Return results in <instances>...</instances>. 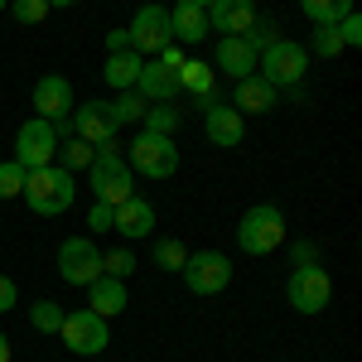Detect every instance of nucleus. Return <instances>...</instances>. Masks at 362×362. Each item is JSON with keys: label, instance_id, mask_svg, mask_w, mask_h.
<instances>
[{"label": "nucleus", "instance_id": "obj_10", "mask_svg": "<svg viewBox=\"0 0 362 362\" xmlns=\"http://www.w3.org/2000/svg\"><path fill=\"white\" fill-rule=\"evenodd\" d=\"M126 39H131V49H136L140 58L160 54L165 44H174V34H169V10H165V5H145V10H136V20H131V29H126Z\"/></svg>", "mask_w": 362, "mask_h": 362}, {"label": "nucleus", "instance_id": "obj_27", "mask_svg": "<svg viewBox=\"0 0 362 362\" xmlns=\"http://www.w3.org/2000/svg\"><path fill=\"white\" fill-rule=\"evenodd\" d=\"M140 126L150 131V136H174V126H179V112L174 107H145V116H140Z\"/></svg>", "mask_w": 362, "mask_h": 362}, {"label": "nucleus", "instance_id": "obj_16", "mask_svg": "<svg viewBox=\"0 0 362 362\" xmlns=\"http://www.w3.org/2000/svg\"><path fill=\"white\" fill-rule=\"evenodd\" d=\"M169 34H174L179 44H203V39H208V10L194 5V0H179V5L169 10Z\"/></svg>", "mask_w": 362, "mask_h": 362}, {"label": "nucleus", "instance_id": "obj_32", "mask_svg": "<svg viewBox=\"0 0 362 362\" xmlns=\"http://www.w3.org/2000/svg\"><path fill=\"white\" fill-rule=\"evenodd\" d=\"M20 194H25V169L10 160V165H0V198H20Z\"/></svg>", "mask_w": 362, "mask_h": 362}, {"label": "nucleus", "instance_id": "obj_25", "mask_svg": "<svg viewBox=\"0 0 362 362\" xmlns=\"http://www.w3.org/2000/svg\"><path fill=\"white\" fill-rule=\"evenodd\" d=\"M300 10H305L314 25H338L353 10V0H300Z\"/></svg>", "mask_w": 362, "mask_h": 362}, {"label": "nucleus", "instance_id": "obj_36", "mask_svg": "<svg viewBox=\"0 0 362 362\" xmlns=\"http://www.w3.org/2000/svg\"><path fill=\"white\" fill-rule=\"evenodd\" d=\"M15 300H20V295H15V280L0 276V314H5V309H15Z\"/></svg>", "mask_w": 362, "mask_h": 362}, {"label": "nucleus", "instance_id": "obj_41", "mask_svg": "<svg viewBox=\"0 0 362 362\" xmlns=\"http://www.w3.org/2000/svg\"><path fill=\"white\" fill-rule=\"evenodd\" d=\"M5 5H10V0H0V10H5Z\"/></svg>", "mask_w": 362, "mask_h": 362}, {"label": "nucleus", "instance_id": "obj_14", "mask_svg": "<svg viewBox=\"0 0 362 362\" xmlns=\"http://www.w3.org/2000/svg\"><path fill=\"white\" fill-rule=\"evenodd\" d=\"M256 25V0H213L208 5V29H223L227 34H247Z\"/></svg>", "mask_w": 362, "mask_h": 362}, {"label": "nucleus", "instance_id": "obj_19", "mask_svg": "<svg viewBox=\"0 0 362 362\" xmlns=\"http://www.w3.org/2000/svg\"><path fill=\"white\" fill-rule=\"evenodd\" d=\"M218 68H223L227 78H237V83H242V78L256 73V49H251L242 34H227L223 44H218Z\"/></svg>", "mask_w": 362, "mask_h": 362}, {"label": "nucleus", "instance_id": "obj_35", "mask_svg": "<svg viewBox=\"0 0 362 362\" xmlns=\"http://www.w3.org/2000/svg\"><path fill=\"white\" fill-rule=\"evenodd\" d=\"M112 223H116V208H107V203H92L87 227H92V232H112Z\"/></svg>", "mask_w": 362, "mask_h": 362}, {"label": "nucleus", "instance_id": "obj_39", "mask_svg": "<svg viewBox=\"0 0 362 362\" xmlns=\"http://www.w3.org/2000/svg\"><path fill=\"white\" fill-rule=\"evenodd\" d=\"M49 5H83V0H49Z\"/></svg>", "mask_w": 362, "mask_h": 362}, {"label": "nucleus", "instance_id": "obj_31", "mask_svg": "<svg viewBox=\"0 0 362 362\" xmlns=\"http://www.w3.org/2000/svg\"><path fill=\"white\" fill-rule=\"evenodd\" d=\"M10 10H15L20 25H44L54 5H49V0H10Z\"/></svg>", "mask_w": 362, "mask_h": 362}, {"label": "nucleus", "instance_id": "obj_13", "mask_svg": "<svg viewBox=\"0 0 362 362\" xmlns=\"http://www.w3.org/2000/svg\"><path fill=\"white\" fill-rule=\"evenodd\" d=\"M34 107H39L44 121H68V116H73V87H68V78L44 73V78L34 83Z\"/></svg>", "mask_w": 362, "mask_h": 362}, {"label": "nucleus", "instance_id": "obj_37", "mask_svg": "<svg viewBox=\"0 0 362 362\" xmlns=\"http://www.w3.org/2000/svg\"><path fill=\"white\" fill-rule=\"evenodd\" d=\"M107 49H112V54H121V49H131V39H126V29H112V34H107Z\"/></svg>", "mask_w": 362, "mask_h": 362}, {"label": "nucleus", "instance_id": "obj_7", "mask_svg": "<svg viewBox=\"0 0 362 362\" xmlns=\"http://www.w3.org/2000/svg\"><path fill=\"white\" fill-rule=\"evenodd\" d=\"M285 295H290V305L295 314H324L329 300H334V280L324 266H295V276L285 285Z\"/></svg>", "mask_w": 362, "mask_h": 362}, {"label": "nucleus", "instance_id": "obj_24", "mask_svg": "<svg viewBox=\"0 0 362 362\" xmlns=\"http://www.w3.org/2000/svg\"><path fill=\"white\" fill-rule=\"evenodd\" d=\"M179 87L194 92V97H208V92H213V63L184 58V68H179Z\"/></svg>", "mask_w": 362, "mask_h": 362}, {"label": "nucleus", "instance_id": "obj_28", "mask_svg": "<svg viewBox=\"0 0 362 362\" xmlns=\"http://www.w3.org/2000/svg\"><path fill=\"white\" fill-rule=\"evenodd\" d=\"M140 102H145V97H140L136 87H126V92H121V97L112 102V116H116V126H136L140 116H145V107H140Z\"/></svg>", "mask_w": 362, "mask_h": 362}, {"label": "nucleus", "instance_id": "obj_21", "mask_svg": "<svg viewBox=\"0 0 362 362\" xmlns=\"http://www.w3.org/2000/svg\"><path fill=\"white\" fill-rule=\"evenodd\" d=\"M237 107H242V112L266 116L271 107H276V87L266 83L261 73H251V78H242V83H237Z\"/></svg>", "mask_w": 362, "mask_h": 362}, {"label": "nucleus", "instance_id": "obj_18", "mask_svg": "<svg viewBox=\"0 0 362 362\" xmlns=\"http://www.w3.org/2000/svg\"><path fill=\"white\" fill-rule=\"evenodd\" d=\"M87 309H92V314H102V319H116V314L126 309V280L97 276L92 285H87Z\"/></svg>", "mask_w": 362, "mask_h": 362}, {"label": "nucleus", "instance_id": "obj_30", "mask_svg": "<svg viewBox=\"0 0 362 362\" xmlns=\"http://www.w3.org/2000/svg\"><path fill=\"white\" fill-rule=\"evenodd\" d=\"M131 271H136V256H131V247L102 251V276H116V280H126Z\"/></svg>", "mask_w": 362, "mask_h": 362}, {"label": "nucleus", "instance_id": "obj_3", "mask_svg": "<svg viewBox=\"0 0 362 362\" xmlns=\"http://www.w3.org/2000/svg\"><path fill=\"white\" fill-rule=\"evenodd\" d=\"M280 242H285V213L271 208V203L247 208V218L237 223V247L247 251V256H271Z\"/></svg>", "mask_w": 362, "mask_h": 362}, {"label": "nucleus", "instance_id": "obj_38", "mask_svg": "<svg viewBox=\"0 0 362 362\" xmlns=\"http://www.w3.org/2000/svg\"><path fill=\"white\" fill-rule=\"evenodd\" d=\"M0 362H10V338L0 334Z\"/></svg>", "mask_w": 362, "mask_h": 362}, {"label": "nucleus", "instance_id": "obj_33", "mask_svg": "<svg viewBox=\"0 0 362 362\" xmlns=\"http://www.w3.org/2000/svg\"><path fill=\"white\" fill-rule=\"evenodd\" d=\"M334 29H338V39H343V49H358V44H362V15H358V10H348Z\"/></svg>", "mask_w": 362, "mask_h": 362}, {"label": "nucleus", "instance_id": "obj_20", "mask_svg": "<svg viewBox=\"0 0 362 362\" xmlns=\"http://www.w3.org/2000/svg\"><path fill=\"white\" fill-rule=\"evenodd\" d=\"M116 232L121 237H150L155 232V208L145 203V198H126L121 208H116Z\"/></svg>", "mask_w": 362, "mask_h": 362}, {"label": "nucleus", "instance_id": "obj_6", "mask_svg": "<svg viewBox=\"0 0 362 362\" xmlns=\"http://www.w3.org/2000/svg\"><path fill=\"white\" fill-rule=\"evenodd\" d=\"M54 155H58V131H54V121H44V116L25 121V126H20V136H15V165L29 174V169L54 165Z\"/></svg>", "mask_w": 362, "mask_h": 362}, {"label": "nucleus", "instance_id": "obj_8", "mask_svg": "<svg viewBox=\"0 0 362 362\" xmlns=\"http://www.w3.org/2000/svg\"><path fill=\"white\" fill-rule=\"evenodd\" d=\"M184 285H189L194 295H223L227 285H232V261H227L223 251H189V261H184Z\"/></svg>", "mask_w": 362, "mask_h": 362}, {"label": "nucleus", "instance_id": "obj_2", "mask_svg": "<svg viewBox=\"0 0 362 362\" xmlns=\"http://www.w3.org/2000/svg\"><path fill=\"white\" fill-rule=\"evenodd\" d=\"M87 174H92V198L107 203V208H121L126 198H136V169L116 155V140L97 150V160L87 165Z\"/></svg>", "mask_w": 362, "mask_h": 362}, {"label": "nucleus", "instance_id": "obj_4", "mask_svg": "<svg viewBox=\"0 0 362 362\" xmlns=\"http://www.w3.org/2000/svg\"><path fill=\"white\" fill-rule=\"evenodd\" d=\"M126 165L145 174V179H174L179 174V145L169 136H150V131H140L136 145H131V155H126Z\"/></svg>", "mask_w": 362, "mask_h": 362}, {"label": "nucleus", "instance_id": "obj_26", "mask_svg": "<svg viewBox=\"0 0 362 362\" xmlns=\"http://www.w3.org/2000/svg\"><path fill=\"white\" fill-rule=\"evenodd\" d=\"M184 261H189V247L179 237H160L155 242V266L160 271H184Z\"/></svg>", "mask_w": 362, "mask_h": 362}, {"label": "nucleus", "instance_id": "obj_12", "mask_svg": "<svg viewBox=\"0 0 362 362\" xmlns=\"http://www.w3.org/2000/svg\"><path fill=\"white\" fill-rule=\"evenodd\" d=\"M116 116H112V102H87V107H73V136H83L87 145H112L116 140Z\"/></svg>", "mask_w": 362, "mask_h": 362}, {"label": "nucleus", "instance_id": "obj_22", "mask_svg": "<svg viewBox=\"0 0 362 362\" xmlns=\"http://www.w3.org/2000/svg\"><path fill=\"white\" fill-rule=\"evenodd\" d=\"M140 63L145 58L136 54V49H121V54H112L107 58V68H102V78L116 87V92H126V87H136V78H140Z\"/></svg>", "mask_w": 362, "mask_h": 362}, {"label": "nucleus", "instance_id": "obj_11", "mask_svg": "<svg viewBox=\"0 0 362 362\" xmlns=\"http://www.w3.org/2000/svg\"><path fill=\"white\" fill-rule=\"evenodd\" d=\"M58 276L68 280V285H92V280L102 276V251L92 247L87 237H68L58 247Z\"/></svg>", "mask_w": 362, "mask_h": 362}, {"label": "nucleus", "instance_id": "obj_9", "mask_svg": "<svg viewBox=\"0 0 362 362\" xmlns=\"http://www.w3.org/2000/svg\"><path fill=\"white\" fill-rule=\"evenodd\" d=\"M63 348L68 353H78V358H92V353H102L112 334H107V319L102 314H92V309H78V314H63Z\"/></svg>", "mask_w": 362, "mask_h": 362}, {"label": "nucleus", "instance_id": "obj_34", "mask_svg": "<svg viewBox=\"0 0 362 362\" xmlns=\"http://www.w3.org/2000/svg\"><path fill=\"white\" fill-rule=\"evenodd\" d=\"M314 49H319L324 58H338V54H343V39H338V29H334V25H319V29H314Z\"/></svg>", "mask_w": 362, "mask_h": 362}, {"label": "nucleus", "instance_id": "obj_29", "mask_svg": "<svg viewBox=\"0 0 362 362\" xmlns=\"http://www.w3.org/2000/svg\"><path fill=\"white\" fill-rule=\"evenodd\" d=\"M29 319H34V329H39V334H58V329H63V305L39 300V305L29 309Z\"/></svg>", "mask_w": 362, "mask_h": 362}, {"label": "nucleus", "instance_id": "obj_1", "mask_svg": "<svg viewBox=\"0 0 362 362\" xmlns=\"http://www.w3.org/2000/svg\"><path fill=\"white\" fill-rule=\"evenodd\" d=\"M73 194H78L73 174L58 169V165H44V169H29V174H25V203L39 213V218H58V213H68V208H73Z\"/></svg>", "mask_w": 362, "mask_h": 362}, {"label": "nucleus", "instance_id": "obj_40", "mask_svg": "<svg viewBox=\"0 0 362 362\" xmlns=\"http://www.w3.org/2000/svg\"><path fill=\"white\" fill-rule=\"evenodd\" d=\"M194 5H203V10H208V5H213V0H194Z\"/></svg>", "mask_w": 362, "mask_h": 362}, {"label": "nucleus", "instance_id": "obj_15", "mask_svg": "<svg viewBox=\"0 0 362 362\" xmlns=\"http://www.w3.org/2000/svg\"><path fill=\"white\" fill-rule=\"evenodd\" d=\"M203 131H208V140H213V145H223V150L242 145V136H247L242 112H237V107H223V102H213V107L203 112Z\"/></svg>", "mask_w": 362, "mask_h": 362}, {"label": "nucleus", "instance_id": "obj_17", "mask_svg": "<svg viewBox=\"0 0 362 362\" xmlns=\"http://www.w3.org/2000/svg\"><path fill=\"white\" fill-rule=\"evenodd\" d=\"M136 92L145 102H174V97H179V73L165 68V63H140Z\"/></svg>", "mask_w": 362, "mask_h": 362}, {"label": "nucleus", "instance_id": "obj_5", "mask_svg": "<svg viewBox=\"0 0 362 362\" xmlns=\"http://www.w3.org/2000/svg\"><path fill=\"white\" fill-rule=\"evenodd\" d=\"M256 68H261V78L271 87H295L309 68V54L295 39H276V44H266V49L256 54Z\"/></svg>", "mask_w": 362, "mask_h": 362}, {"label": "nucleus", "instance_id": "obj_23", "mask_svg": "<svg viewBox=\"0 0 362 362\" xmlns=\"http://www.w3.org/2000/svg\"><path fill=\"white\" fill-rule=\"evenodd\" d=\"M54 160H63L58 169H68V174H73V169H87L92 160H97V145H87L83 136H68V140H58V155H54Z\"/></svg>", "mask_w": 362, "mask_h": 362}]
</instances>
